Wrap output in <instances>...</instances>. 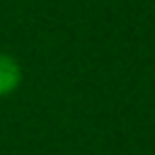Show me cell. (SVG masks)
<instances>
[{"instance_id": "6da1fadb", "label": "cell", "mask_w": 155, "mask_h": 155, "mask_svg": "<svg viewBox=\"0 0 155 155\" xmlns=\"http://www.w3.org/2000/svg\"><path fill=\"white\" fill-rule=\"evenodd\" d=\"M22 85V65L10 53H0V97L17 92Z\"/></svg>"}]
</instances>
